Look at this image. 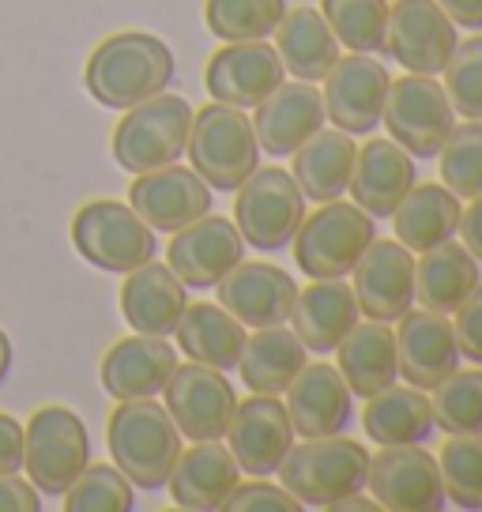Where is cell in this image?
<instances>
[{"instance_id": "obj_1", "label": "cell", "mask_w": 482, "mask_h": 512, "mask_svg": "<svg viewBox=\"0 0 482 512\" xmlns=\"http://www.w3.org/2000/svg\"><path fill=\"white\" fill-rule=\"evenodd\" d=\"M174 80V53L147 31H121L98 42L87 57L83 83L98 106L106 110H132L136 102L162 95Z\"/></svg>"}, {"instance_id": "obj_2", "label": "cell", "mask_w": 482, "mask_h": 512, "mask_svg": "<svg viewBox=\"0 0 482 512\" xmlns=\"http://www.w3.org/2000/svg\"><path fill=\"white\" fill-rule=\"evenodd\" d=\"M106 445L117 471L136 490H162L181 456V430L155 396L117 400L106 422Z\"/></svg>"}, {"instance_id": "obj_3", "label": "cell", "mask_w": 482, "mask_h": 512, "mask_svg": "<svg viewBox=\"0 0 482 512\" xmlns=\"http://www.w3.org/2000/svg\"><path fill=\"white\" fill-rule=\"evenodd\" d=\"M279 482L309 509H332L347 494L366 490L370 452L354 437H302L279 464Z\"/></svg>"}, {"instance_id": "obj_4", "label": "cell", "mask_w": 482, "mask_h": 512, "mask_svg": "<svg viewBox=\"0 0 482 512\" xmlns=\"http://www.w3.org/2000/svg\"><path fill=\"white\" fill-rule=\"evenodd\" d=\"M193 128V106L181 95H151L136 102L113 128V162L132 177L181 162Z\"/></svg>"}, {"instance_id": "obj_5", "label": "cell", "mask_w": 482, "mask_h": 512, "mask_svg": "<svg viewBox=\"0 0 482 512\" xmlns=\"http://www.w3.org/2000/svg\"><path fill=\"white\" fill-rule=\"evenodd\" d=\"M185 155L211 192H238V185L260 166V144L245 110L211 102L193 113Z\"/></svg>"}, {"instance_id": "obj_6", "label": "cell", "mask_w": 482, "mask_h": 512, "mask_svg": "<svg viewBox=\"0 0 482 512\" xmlns=\"http://www.w3.org/2000/svg\"><path fill=\"white\" fill-rule=\"evenodd\" d=\"M377 238V219L366 215L358 204L328 200L321 211L302 219L294 234V264L309 279H347L351 268L362 260Z\"/></svg>"}, {"instance_id": "obj_7", "label": "cell", "mask_w": 482, "mask_h": 512, "mask_svg": "<svg viewBox=\"0 0 482 512\" xmlns=\"http://www.w3.org/2000/svg\"><path fill=\"white\" fill-rule=\"evenodd\" d=\"M91 464V437L76 411L61 403L38 407L23 426V471L34 490L46 497H61Z\"/></svg>"}, {"instance_id": "obj_8", "label": "cell", "mask_w": 482, "mask_h": 512, "mask_svg": "<svg viewBox=\"0 0 482 512\" xmlns=\"http://www.w3.org/2000/svg\"><path fill=\"white\" fill-rule=\"evenodd\" d=\"M72 245L95 264L98 272L129 275L147 260H155L159 241L155 230L121 200H91L72 215Z\"/></svg>"}, {"instance_id": "obj_9", "label": "cell", "mask_w": 482, "mask_h": 512, "mask_svg": "<svg viewBox=\"0 0 482 512\" xmlns=\"http://www.w3.org/2000/svg\"><path fill=\"white\" fill-rule=\"evenodd\" d=\"M306 219V196L298 181L279 166H257L238 185L234 200V226L257 253H279L287 249L298 226Z\"/></svg>"}, {"instance_id": "obj_10", "label": "cell", "mask_w": 482, "mask_h": 512, "mask_svg": "<svg viewBox=\"0 0 482 512\" xmlns=\"http://www.w3.org/2000/svg\"><path fill=\"white\" fill-rule=\"evenodd\" d=\"M381 121L392 132L388 140H396L411 159H437V151L445 147L449 132L456 128V110L445 95V83H437V76L407 72L388 83Z\"/></svg>"}, {"instance_id": "obj_11", "label": "cell", "mask_w": 482, "mask_h": 512, "mask_svg": "<svg viewBox=\"0 0 482 512\" xmlns=\"http://www.w3.org/2000/svg\"><path fill=\"white\" fill-rule=\"evenodd\" d=\"M166 411L174 418L181 437L189 441H223L238 392L226 381L223 369L204 366V362H185L170 373V381L162 388Z\"/></svg>"}, {"instance_id": "obj_12", "label": "cell", "mask_w": 482, "mask_h": 512, "mask_svg": "<svg viewBox=\"0 0 482 512\" xmlns=\"http://www.w3.org/2000/svg\"><path fill=\"white\" fill-rule=\"evenodd\" d=\"M456 23L445 16L437 0H396L388 8L385 49L396 64L418 76L445 72L452 49H456Z\"/></svg>"}, {"instance_id": "obj_13", "label": "cell", "mask_w": 482, "mask_h": 512, "mask_svg": "<svg viewBox=\"0 0 482 512\" xmlns=\"http://www.w3.org/2000/svg\"><path fill=\"white\" fill-rule=\"evenodd\" d=\"M366 490L388 512L445 509L441 471H437V460L422 445H385L377 456H370Z\"/></svg>"}, {"instance_id": "obj_14", "label": "cell", "mask_w": 482, "mask_h": 512, "mask_svg": "<svg viewBox=\"0 0 482 512\" xmlns=\"http://www.w3.org/2000/svg\"><path fill=\"white\" fill-rule=\"evenodd\" d=\"M392 76L373 53H347L324 76V117L347 136H366L381 125Z\"/></svg>"}, {"instance_id": "obj_15", "label": "cell", "mask_w": 482, "mask_h": 512, "mask_svg": "<svg viewBox=\"0 0 482 512\" xmlns=\"http://www.w3.org/2000/svg\"><path fill=\"white\" fill-rule=\"evenodd\" d=\"M294 426H290L287 407L275 396L253 392L249 400L234 403V415L226 426V448L238 460V467L253 479H272L283 456L294 445Z\"/></svg>"}, {"instance_id": "obj_16", "label": "cell", "mask_w": 482, "mask_h": 512, "mask_svg": "<svg viewBox=\"0 0 482 512\" xmlns=\"http://www.w3.org/2000/svg\"><path fill=\"white\" fill-rule=\"evenodd\" d=\"M351 290L362 317L396 324L415 305V253L400 241H370V249L351 268Z\"/></svg>"}, {"instance_id": "obj_17", "label": "cell", "mask_w": 482, "mask_h": 512, "mask_svg": "<svg viewBox=\"0 0 482 512\" xmlns=\"http://www.w3.org/2000/svg\"><path fill=\"white\" fill-rule=\"evenodd\" d=\"M287 80V68L268 42H226L211 53L204 68V87L215 102L234 110H253Z\"/></svg>"}, {"instance_id": "obj_18", "label": "cell", "mask_w": 482, "mask_h": 512, "mask_svg": "<svg viewBox=\"0 0 482 512\" xmlns=\"http://www.w3.org/2000/svg\"><path fill=\"white\" fill-rule=\"evenodd\" d=\"M211 196L208 181L189 170V166H159V170H147V174H136L129 189V208L144 219L151 230H162V234H174L181 226L196 223L200 215L211 211Z\"/></svg>"}, {"instance_id": "obj_19", "label": "cell", "mask_w": 482, "mask_h": 512, "mask_svg": "<svg viewBox=\"0 0 482 512\" xmlns=\"http://www.w3.org/2000/svg\"><path fill=\"white\" fill-rule=\"evenodd\" d=\"M396 324V366L411 388L434 392L452 369H460V343L445 313L411 305Z\"/></svg>"}, {"instance_id": "obj_20", "label": "cell", "mask_w": 482, "mask_h": 512, "mask_svg": "<svg viewBox=\"0 0 482 512\" xmlns=\"http://www.w3.org/2000/svg\"><path fill=\"white\" fill-rule=\"evenodd\" d=\"M245 256V238L238 226L223 219V215H200L196 223L174 230V241L166 249V264L185 287L208 290L223 279L234 264Z\"/></svg>"}, {"instance_id": "obj_21", "label": "cell", "mask_w": 482, "mask_h": 512, "mask_svg": "<svg viewBox=\"0 0 482 512\" xmlns=\"http://www.w3.org/2000/svg\"><path fill=\"white\" fill-rule=\"evenodd\" d=\"M219 305L245 324V328H272L287 324L298 283L272 260H241L215 283Z\"/></svg>"}, {"instance_id": "obj_22", "label": "cell", "mask_w": 482, "mask_h": 512, "mask_svg": "<svg viewBox=\"0 0 482 512\" xmlns=\"http://www.w3.org/2000/svg\"><path fill=\"white\" fill-rule=\"evenodd\" d=\"M253 110L257 113L249 121H253V132H257V144L272 159H290L313 132L324 128V98L306 80H283Z\"/></svg>"}, {"instance_id": "obj_23", "label": "cell", "mask_w": 482, "mask_h": 512, "mask_svg": "<svg viewBox=\"0 0 482 512\" xmlns=\"http://www.w3.org/2000/svg\"><path fill=\"white\" fill-rule=\"evenodd\" d=\"M287 396V415L294 433L302 437H332V433H343L354 418V392L347 388L343 373L328 362H317L309 366L290 381V388L283 392Z\"/></svg>"}, {"instance_id": "obj_24", "label": "cell", "mask_w": 482, "mask_h": 512, "mask_svg": "<svg viewBox=\"0 0 482 512\" xmlns=\"http://www.w3.org/2000/svg\"><path fill=\"white\" fill-rule=\"evenodd\" d=\"M177 369V351L166 336H144L136 332L129 339H117L102 358V388L113 400H151L159 396L170 373Z\"/></svg>"}, {"instance_id": "obj_25", "label": "cell", "mask_w": 482, "mask_h": 512, "mask_svg": "<svg viewBox=\"0 0 482 512\" xmlns=\"http://www.w3.org/2000/svg\"><path fill=\"white\" fill-rule=\"evenodd\" d=\"M415 159L403 151L396 140H366L362 151L354 155L351 185L347 192L354 204L373 215V219H392V211L400 208V200L415 189Z\"/></svg>"}, {"instance_id": "obj_26", "label": "cell", "mask_w": 482, "mask_h": 512, "mask_svg": "<svg viewBox=\"0 0 482 512\" xmlns=\"http://www.w3.org/2000/svg\"><path fill=\"white\" fill-rule=\"evenodd\" d=\"M238 482L241 467L230 456V448L219 445V441H193V448H185L177 456L166 486H170V497H174L177 509L219 512Z\"/></svg>"}, {"instance_id": "obj_27", "label": "cell", "mask_w": 482, "mask_h": 512, "mask_svg": "<svg viewBox=\"0 0 482 512\" xmlns=\"http://www.w3.org/2000/svg\"><path fill=\"white\" fill-rule=\"evenodd\" d=\"M189 309V287L174 275L170 264L147 260L132 268L121 283V313L132 332L144 336H174L177 320Z\"/></svg>"}, {"instance_id": "obj_28", "label": "cell", "mask_w": 482, "mask_h": 512, "mask_svg": "<svg viewBox=\"0 0 482 512\" xmlns=\"http://www.w3.org/2000/svg\"><path fill=\"white\" fill-rule=\"evenodd\" d=\"M362 317L354 290L343 279H313L306 290H298L290 324L294 336L306 343V351L328 354L339 347V339L351 332Z\"/></svg>"}, {"instance_id": "obj_29", "label": "cell", "mask_w": 482, "mask_h": 512, "mask_svg": "<svg viewBox=\"0 0 482 512\" xmlns=\"http://www.w3.org/2000/svg\"><path fill=\"white\" fill-rule=\"evenodd\" d=\"M339 373L354 396L370 400L377 392H385L388 384H396L400 366H396V336L381 320H358L336 347Z\"/></svg>"}, {"instance_id": "obj_30", "label": "cell", "mask_w": 482, "mask_h": 512, "mask_svg": "<svg viewBox=\"0 0 482 512\" xmlns=\"http://www.w3.org/2000/svg\"><path fill=\"white\" fill-rule=\"evenodd\" d=\"M306 354V343L287 324L257 328L253 336H245V347H241V381L249 392H260V396H283L290 381L306 369Z\"/></svg>"}, {"instance_id": "obj_31", "label": "cell", "mask_w": 482, "mask_h": 512, "mask_svg": "<svg viewBox=\"0 0 482 512\" xmlns=\"http://www.w3.org/2000/svg\"><path fill=\"white\" fill-rule=\"evenodd\" d=\"M460 196L437 181L415 185L400 200V208L392 211V226H396V241L407 245L411 253H430L437 245L456 238L460 230Z\"/></svg>"}, {"instance_id": "obj_32", "label": "cell", "mask_w": 482, "mask_h": 512, "mask_svg": "<svg viewBox=\"0 0 482 512\" xmlns=\"http://www.w3.org/2000/svg\"><path fill=\"white\" fill-rule=\"evenodd\" d=\"M362 426L377 445H426L434 437V407L422 388L411 384H388L385 392L370 396L362 411Z\"/></svg>"}, {"instance_id": "obj_33", "label": "cell", "mask_w": 482, "mask_h": 512, "mask_svg": "<svg viewBox=\"0 0 482 512\" xmlns=\"http://www.w3.org/2000/svg\"><path fill=\"white\" fill-rule=\"evenodd\" d=\"M275 53L294 80L317 83L339 61V42L324 23L321 8H294L275 27Z\"/></svg>"}, {"instance_id": "obj_34", "label": "cell", "mask_w": 482, "mask_h": 512, "mask_svg": "<svg viewBox=\"0 0 482 512\" xmlns=\"http://www.w3.org/2000/svg\"><path fill=\"white\" fill-rule=\"evenodd\" d=\"M479 283V260L467 253L464 241L456 238L422 253V260H415V298L422 302V309H434V313L449 317L467 302V294Z\"/></svg>"}, {"instance_id": "obj_35", "label": "cell", "mask_w": 482, "mask_h": 512, "mask_svg": "<svg viewBox=\"0 0 482 512\" xmlns=\"http://www.w3.org/2000/svg\"><path fill=\"white\" fill-rule=\"evenodd\" d=\"M354 136L347 132H313L306 144L298 147L290 159H294V170L290 177L298 181V189L306 200H317V204H328V200H339L347 185H351V170H354Z\"/></svg>"}, {"instance_id": "obj_36", "label": "cell", "mask_w": 482, "mask_h": 512, "mask_svg": "<svg viewBox=\"0 0 482 512\" xmlns=\"http://www.w3.org/2000/svg\"><path fill=\"white\" fill-rule=\"evenodd\" d=\"M174 336L189 362H204V366H215L223 373L238 369L241 347H245V324L234 313H226L223 305H189L177 320Z\"/></svg>"}, {"instance_id": "obj_37", "label": "cell", "mask_w": 482, "mask_h": 512, "mask_svg": "<svg viewBox=\"0 0 482 512\" xmlns=\"http://www.w3.org/2000/svg\"><path fill=\"white\" fill-rule=\"evenodd\" d=\"M287 16V0H208L204 19L219 42H264L279 19Z\"/></svg>"}, {"instance_id": "obj_38", "label": "cell", "mask_w": 482, "mask_h": 512, "mask_svg": "<svg viewBox=\"0 0 482 512\" xmlns=\"http://www.w3.org/2000/svg\"><path fill=\"white\" fill-rule=\"evenodd\" d=\"M321 16L339 46L351 53H381L388 31V0H321Z\"/></svg>"}, {"instance_id": "obj_39", "label": "cell", "mask_w": 482, "mask_h": 512, "mask_svg": "<svg viewBox=\"0 0 482 512\" xmlns=\"http://www.w3.org/2000/svg\"><path fill=\"white\" fill-rule=\"evenodd\" d=\"M445 501L460 509H482V433H452L437 456Z\"/></svg>"}, {"instance_id": "obj_40", "label": "cell", "mask_w": 482, "mask_h": 512, "mask_svg": "<svg viewBox=\"0 0 482 512\" xmlns=\"http://www.w3.org/2000/svg\"><path fill=\"white\" fill-rule=\"evenodd\" d=\"M434 422L445 433H482V366L452 369L434 388Z\"/></svg>"}, {"instance_id": "obj_41", "label": "cell", "mask_w": 482, "mask_h": 512, "mask_svg": "<svg viewBox=\"0 0 482 512\" xmlns=\"http://www.w3.org/2000/svg\"><path fill=\"white\" fill-rule=\"evenodd\" d=\"M68 512H132L136 509V486L117 464H87L65 494Z\"/></svg>"}, {"instance_id": "obj_42", "label": "cell", "mask_w": 482, "mask_h": 512, "mask_svg": "<svg viewBox=\"0 0 482 512\" xmlns=\"http://www.w3.org/2000/svg\"><path fill=\"white\" fill-rule=\"evenodd\" d=\"M441 159V185L452 189L460 200H471L482 192V121H467L449 132Z\"/></svg>"}, {"instance_id": "obj_43", "label": "cell", "mask_w": 482, "mask_h": 512, "mask_svg": "<svg viewBox=\"0 0 482 512\" xmlns=\"http://www.w3.org/2000/svg\"><path fill=\"white\" fill-rule=\"evenodd\" d=\"M445 95L467 121H482V34L456 42L445 64Z\"/></svg>"}, {"instance_id": "obj_44", "label": "cell", "mask_w": 482, "mask_h": 512, "mask_svg": "<svg viewBox=\"0 0 482 512\" xmlns=\"http://www.w3.org/2000/svg\"><path fill=\"white\" fill-rule=\"evenodd\" d=\"M226 512H302V501L279 482H238L234 494L226 497Z\"/></svg>"}, {"instance_id": "obj_45", "label": "cell", "mask_w": 482, "mask_h": 512, "mask_svg": "<svg viewBox=\"0 0 482 512\" xmlns=\"http://www.w3.org/2000/svg\"><path fill=\"white\" fill-rule=\"evenodd\" d=\"M452 317H456L452 332H456V343H460V358L482 366V283L467 294V302Z\"/></svg>"}, {"instance_id": "obj_46", "label": "cell", "mask_w": 482, "mask_h": 512, "mask_svg": "<svg viewBox=\"0 0 482 512\" xmlns=\"http://www.w3.org/2000/svg\"><path fill=\"white\" fill-rule=\"evenodd\" d=\"M42 494L34 490L31 479L19 475H0V512H38Z\"/></svg>"}, {"instance_id": "obj_47", "label": "cell", "mask_w": 482, "mask_h": 512, "mask_svg": "<svg viewBox=\"0 0 482 512\" xmlns=\"http://www.w3.org/2000/svg\"><path fill=\"white\" fill-rule=\"evenodd\" d=\"M23 471V426L0 411V475Z\"/></svg>"}, {"instance_id": "obj_48", "label": "cell", "mask_w": 482, "mask_h": 512, "mask_svg": "<svg viewBox=\"0 0 482 512\" xmlns=\"http://www.w3.org/2000/svg\"><path fill=\"white\" fill-rule=\"evenodd\" d=\"M456 234H460L467 253L482 264V192L479 196H471L467 211H460V230H456Z\"/></svg>"}, {"instance_id": "obj_49", "label": "cell", "mask_w": 482, "mask_h": 512, "mask_svg": "<svg viewBox=\"0 0 482 512\" xmlns=\"http://www.w3.org/2000/svg\"><path fill=\"white\" fill-rule=\"evenodd\" d=\"M445 8V16L456 23V27H467V31H482V0H437Z\"/></svg>"}, {"instance_id": "obj_50", "label": "cell", "mask_w": 482, "mask_h": 512, "mask_svg": "<svg viewBox=\"0 0 482 512\" xmlns=\"http://www.w3.org/2000/svg\"><path fill=\"white\" fill-rule=\"evenodd\" d=\"M373 509H381V505H377L373 497L362 494V490H358V494H347L343 501L332 505V512H373Z\"/></svg>"}, {"instance_id": "obj_51", "label": "cell", "mask_w": 482, "mask_h": 512, "mask_svg": "<svg viewBox=\"0 0 482 512\" xmlns=\"http://www.w3.org/2000/svg\"><path fill=\"white\" fill-rule=\"evenodd\" d=\"M8 369H12V343H8V336L0 332V384H4V377H8Z\"/></svg>"}]
</instances>
